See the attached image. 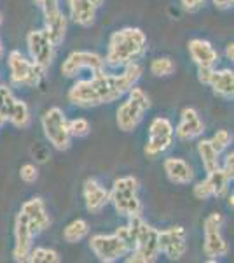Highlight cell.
Masks as SVG:
<instances>
[{
  "mask_svg": "<svg viewBox=\"0 0 234 263\" xmlns=\"http://www.w3.org/2000/svg\"><path fill=\"white\" fill-rule=\"evenodd\" d=\"M157 244H159V253H163L168 260H180L187 251L185 228L175 224V227L164 228V230H157Z\"/></svg>",
  "mask_w": 234,
  "mask_h": 263,
  "instance_id": "7c38bea8",
  "label": "cell"
},
{
  "mask_svg": "<svg viewBox=\"0 0 234 263\" xmlns=\"http://www.w3.org/2000/svg\"><path fill=\"white\" fill-rule=\"evenodd\" d=\"M205 132V123H203L199 112L194 107H184L180 112V121H178L175 135L180 141H194L199 139Z\"/></svg>",
  "mask_w": 234,
  "mask_h": 263,
  "instance_id": "e0dca14e",
  "label": "cell"
},
{
  "mask_svg": "<svg viewBox=\"0 0 234 263\" xmlns=\"http://www.w3.org/2000/svg\"><path fill=\"white\" fill-rule=\"evenodd\" d=\"M142 65L138 62L122 67L121 74H107L103 70L93 72L89 79H80L69 90V102L77 107H98L112 104L126 95L142 78Z\"/></svg>",
  "mask_w": 234,
  "mask_h": 263,
  "instance_id": "6da1fadb",
  "label": "cell"
},
{
  "mask_svg": "<svg viewBox=\"0 0 234 263\" xmlns=\"http://www.w3.org/2000/svg\"><path fill=\"white\" fill-rule=\"evenodd\" d=\"M37 6L42 9V14H44V20L53 18L58 12H61L59 9V0H33Z\"/></svg>",
  "mask_w": 234,
  "mask_h": 263,
  "instance_id": "4dcf8cb0",
  "label": "cell"
},
{
  "mask_svg": "<svg viewBox=\"0 0 234 263\" xmlns=\"http://www.w3.org/2000/svg\"><path fill=\"white\" fill-rule=\"evenodd\" d=\"M42 132L44 137L54 149L67 151L72 144V135L69 132V120H67L63 109L59 107H49L48 111L42 114L40 118Z\"/></svg>",
  "mask_w": 234,
  "mask_h": 263,
  "instance_id": "52a82bcc",
  "label": "cell"
},
{
  "mask_svg": "<svg viewBox=\"0 0 234 263\" xmlns=\"http://www.w3.org/2000/svg\"><path fill=\"white\" fill-rule=\"evenodd\" d=\"M27 261L30 263H59L61 258H59L58 251L49 248H32L28 253Z\"/></svg>",
  "mask_w": 234,
  "mask_h": 263,
  "instance_id": "83f0119b",
  "label": "cell"
},
{
  "mask_svg": "<svg viewBox=\"0 0 234 263\" xmlns=\"http://www.w3.org/2000/svg\"><path fill=\"white\" fill-rule=\"evenodd\" d=\"M69 132L72 137H86L91 132V125L86 118H74V120H69Z\"/></svg>",
  "mask_w": 234,
  "mask_h": 263,
  "instance_id": "f546056e",
  "label": "cell"
},
{
  "mask_svg": "<svg viewBox=\"0 0 234 263\" xmlns=\"http://www.w3.org/2000/svg\"><path fill=\"white\" fill-rule=\"evenodd\" d=\"M4 125H6V121H4V120H2V118H0V128H2V126H4Z\"/></svg>",
  "mask_w": 234,
  "mask_h": 263,
  "instance_id": "b9f144b4",
  "label": "cell"
},
{
  "mask_svg": "<svg viewBox=\"0 0 234 263\" xmlns=\"http://www.w3.org/2000/svg\"><path fill=\"white\" fill-rule=\"evenodd\" d=\"M224 227V216L220 213L208 214L203 221V233H205V240H203V251L208 261H217L219 258L227 256L229 244L225 242L222 235Z\"/></svg>",
  "mask_w": 234,
  "mask_h": 263,
  "instance_id": "ba28073f",
  "label": "cell"
},
{
  "mask_svg": "<svg viewBox=\"0 0 234 263\" xmlns=\"http://www.w3.org/2000/svg\"><path fill=\"white\" fill-rule=\"evenodd\" d=\"M206 182L210 184V190H211V197L215 198H224L225 195L229 193V179L227 176H225V172L222 168H217V171L206 174Z\"/></svg>",
  "mask_w": 234,
  "mask_h": 263,
  "instance_id": "484cf974",
  "label": "cell"
},
{
  "mask_svg": "<svg viewBox=\"0 0 234 263\" xmlns=\"http://www.w3.org/2000/svg\"><path fill=\"white\" fill-rule=\"evenodd\" d=\"M27 46L30 53V60L48 70L54 60V49L56 46L51 42L48 33L44 30H32L27 35Z\"/></svg>",
  "mask_w": 234,
  "mask_h": 263,
  "instance_id": "5bb4252c",
  "label": "cell"
},
{
  "mask_svg": "<svg viewBox=\"0 0 234 263\" xmlns=\"http://www.w3.org/2000/svg\"><path fill=\"white\" fill-rule=\"evenodd\" d=\"M19 214L23 216V219L27 221L30 230L33 232L35 237L44 230H48L51 224V218L48 214V209H46V203L40 197H33L25 202L19 209Z\"/></svg>",
  "mask_w": 234,
  "mask_h": 263,
  "instance_id": "9a60e30c",
  "label": "cell"
},
{
  "mask_svg": "<svg viewBox=\"0 0 234 263\" xmlns=\"http://www.w3.org/2000/svg\"><path fill=\"white\" fill-rule=\"evenodd\" d=\"M166 177L173 182V184H190L194 181V171L184 158H177V156H169L163 163Z\"/></svg>",
  "mask_w": 234,
  "mask_h": 263,
  "instance_id": "ffe728a7",
  "label": "cell"
},
{
  "mask_svg": "<svg viewBox=\"0 0 234 263\" xmlns=\"http://www.w3.org/2000/svg\"><path fill=\"white\" fill-rule=\"evenodd\" d=\"M103 67L105 60L98 53H93V51H74L63 60L61 74L65 78H75L82 70H89L93 74V72L103 70Z\"/></svg>",
  "mask_w": 234,
  "mask_h": 263,
  "instance_id": "4fadbf2b",
  "label": "cell"
},
{
  "mask_svg": "<svg viewBox=\"0 0 234 263\" xmlns=\"http://www.w3.org/2000/svg\"><path fill=\"white\" fill-rule=\"evenodd\" d=\"M88 2H91L93 6H95L96 9H98V7H101V6H103V2H105V0H88Z\"/></svg>",
  "mask_w": 234,
  "mask_h": 263,
  "instance_id": "f35d334b",
  "label": "cell"
},
{
  "mask_svg": "<svg viewBox=\"0 0 234 263\" xmlns=\"http://www.w3.org/2000/svg\"><path fill=\"white\" fill-rule=\"evenodd\" d=\"M210 142H211V146L215 147V151L222 155V153L227 149L229 146H231L232 135H231V132H229V130H217L214 134V137L210 139Z\"/></svg>",
  "mask_w": 234,
  "mask_h": 263,
  "instance_id": "f1b7e54d",
  "label": "cell"
},
{
  "mask_svg": "<svg viewBox=\"0 0 234 263\" xmlns=\"http://www.w3.org/2000/svg\"><path fill=\"white\" fill-rule=\"evenodd\" d=\"M89 235V223L86 219H74L63 228V240L69 244H77Z\"/></svg>",
  "mask_w": 234,
  "mask_h": 263,
  "instance_id": "d4e9b609",
  "label": "cell"
},
{
  "mask_svg": "<svg viewBox=\"0 0 234 263\" xmlns=\"http://www.w3.org/2000/svg\"><path fill=\"white\" fill-rule=\"evenodd\" d=\"M225 197H227V205H229V207H231V209H232V205H234V202H232V200H234L232 193H231V195H225Z\"/></svg>",
  "mask_w": 234,
  "mask_h": 263,
  "instance_id": "60d3db41",
  "label": "cell"
},
{
  "mask_svg": "<svg viewBox=\"0 0 234 263\" xmlns=\"http://www.w3.org/2000/svg\"><path fill=\"white\" fill-rule=\"evenodd\" d=\"M173 137H175L173 123L164 116H156L148 125V141L143 151L148 158H156L173 146Z\"/></svg>",
  "mask_w": 234,
  "mask_h": 263,
  "instance_id": "30bf717a",
  "label": "cell"
},
{
  "mask_svg": "<svg viewBox=\"0 0 234 263\" xmlns=\"http://www.w3.org/2000/svg\"><path fill=\"white\" fill-rule=\"evenodd\" d=\"M127 227L133 235V249L126 254L127 263H152L159 258V244H157V228L151 227L140 216L127 218Z\"/></svg>",
  "mask_w": 234,
  "mask_h": 263,
  "instance_id": "3957f363",
  "label": "cell"
},
{
  "mask_svg": "<svg viewBox=\"0 0 234 263\" xmlns=\"http://www.w3.org/2000/svg\"><path fill=\"white\" fill-rule=\"evenodd\" d=\"M178 2H180L182 7H184L185 11H189V12H196V11H199L203 6H205V0H178Z\"/></svg>",
  "mask_w": 234,
  "mask_h": 263,
  "instance_id": "e575fe53",
  "label": "cell"
},
{
  "mask_svg": "<svg viewBox=\"0 0 234 263\" xmlns=\"http://www.w3.org/2000/svg\"><path fill=\"white\" fill-rule=\"evenodd\" d=\"M69 14L74 23L91 27L96 20V7L88 0H69Z\"/></svg>",
  "mask_w": 234,
  "mask_h": 263,
  "instance_id": "7402d4cb",
  "label": "cell"
},
{
  "mask_svg": "<svg viewBox=\"0 0 234 263\" xmlns=\"http://www.w3.org/2000/svg\"><path fill=\"white\" fill-rule=\"evenodd\" d=\"M7 67H9V79L12 86L35 88L44 79L46 70L37 63L28 60L21 51L14 49L7 54Z\"/></svg>",
  "mask_w": 234,
  "mask_h": 263,
  "instance_id": "8992f818",
  "label": "cell"
},
{
  "mask_svg": "<svg viewBox=\"0 0 234 263\" xmlns=\"http://www.w3.org/2000/svg\"><path fill=\"white\" fill-rule=\"evenodd\" d=\"M0 25H2V14H0ZM4 57V44H2V37H0V58Z\"/></svg>",
  "mask_w": 234,
  "mask_h": 263,
  "instance_id": "ab89813d",
  "label": "cell"
},
{
  "mask_svg": "<svg viewBox=\"0 0 234 263\" xmlns=\"http://www.w3.org/2000/svg\"><path fill=\"white\" fill-rule=\"evenodd\" d=\"M211 4L217 7V9H231V7L234 6V0H211Z\"/></svg>",
  "mask_w": 234,
  "mask_h": 263,
  "instance_id": "8d00e7d4",
  "label": "cell"
},
{
  "mask_svg": "<svg viewBox=\"0 0 234 263\" xmlns=\"http://www.w3.org/2000/svg\"><path fill=\"white\" fill-rule=\"evenodd\" d=\"M225 58H227V60H234V44L232 42H229L227 46H225Z\"/></svg>",
  "mask_w": 234,
  "mask_h": 263,
  "instance_id": "74e56055",
  "label": "cell"
},
{
  "mask_svg": "<svg viewBox=\"0 0 234 263\" xmlns=\"http://www.w3.org/2000/svg\"><path fill=\"white\" fill-rule=\"evenodd\" d=\"M151 107V99L142 88L135 84L130 91H127V99L119 105L116 112V121L119 130L122 132H133L142 123L143 114Z\"/></svg>",
  "mask_w": 234,
  "mask_h": 263,
  "instance_id": "5b68a950",
  "label": "cell"
},
{
  "mask_svg": "<svg viewBox=\"0 0 234 263\" xmlns=\"http://www.w3.org/2000/svg\"><path fill=\"white\" fill-rule=\"evenodd\" d=\"M148 69H151V74L156 76V78H168L175 72L177 65L169 57H157L151 62Z\"/></svg>",
  "mask_w": 234,
  "mask_h": 263,
  "instance_id": "4316f807",
  "label": "cell"
},
{
  "mask_svg": "<svg viewBox=\"0 0 234 263\" xmlns=\"http://www.w3.org/2000/svg\"><path fill=\"white\" fill-rule=\"evenodd\" d=\"M89 249L93 251V254L98 258L100 261L103 263H114L121 258H124L130 249L124 244V240L117 235L116 232L114 233H96L89 239Z\"/></svg>",
  "mask_w": 234,
  "mask_h": 263,
  "instance_id": "8fae6325",
  "label": "cell"
},
{
  "mask_svg": "<svg viewBox=\"0 0 234 263\" xmlns=\"http://www.w3.org/2000/svg\"><path fill=\"white\" fill-rule=\"evenodd\" d=\"M214 69H215V67H198V79H199V83L206 84V86H208Z\"/></svg>",
  "mask_w": 234,
  "mask_h": 263,
  "instance_id": "d590c367",
  "label": "cell"
},
{
  "mask_svg": "<svg viewBox=\"0 0 234 263\" xmlns=\"http://www.w3.org/2000/svg\"><path fill=\"white\" fill-rule=\"evenodd\" d=\"M189 49L190 60H193L198 67H215L220 62V54L211 42H208L205 39H193L187 44Z\"/></svg>",
  "mask_w": 234,
  "mask_h": 263,
  "instance_id": "d6986e66",
  "label": "cell"
},
{
  "mask_svg": "<svg viewBox=\"0 0 234 263\" xmlns=\"http://www.w3.org/2000/svg\"><path fill=\"white\" fill-rule=\"evenodd\" d=\"M82 198L88 213L100 214L110 203V190L105 188L101 182H98L95 177H89V179L84 181Z\"/></svg>",
  "mask_w": 234,
  "mask_h": 263,
  "instance_id": "2e32d148",
  "label": "cell"
},
{
  "mask_svg": "<svg viewBox=\"0 0 234 263\" xmlns=\"http://www.w3.org/2000/svg\"><path fill=\"white\" fill-rule=\"evenodd\" d=\"M193 193L198 200H208V198H211V190H210V184L206 182V179L196 182V186L193 188Z\"/></svg>",
  "mask_w": 234,
  "mask_h": 263,
  "instance_id": "d6a6232c",
  "label": "cell"
},
{
  "mask_svg": "<svg viewBox=\"0 0 234 263\" xmlns=\"http://www.w3.org/2000/svg\"><path fill=\"white\" fill-rule=\"evenodd\" d=\"M138 190L140 181L135 176H124L114 181L112 190H110V203L119 216L133 218V216L142 214L143 205L138 197Z\"/></svg>",
  "mask_w": 234,
  "mask_h": 263,
  "instance_id": "277c9868",
  "label": "cell"
},
{
  "mask_svg": "<svg viewBox=\"0 0 234 263\" xmlns=\"http://www.w3.org/2000/svg\"><path fill=\"white\" fill-rule=\"evenodd\" d=\"M198 155L206 174L214 172L220 167V153L215 151L210 139H201V141L198 142Z\"/></svg>",
  "mask_w": 234,
  "mask_h": 263,
  "instance_id": "603a6c76",
  "label": "cell"
},
{
  "mask_svg": "<svg viewBox=\"0 0 234 263\" xmlns=\"http://www.w3.org/2000/svg\"><path fill=\"white\" fill-rule=\"evenodd\" d=\"M220 168L225 172V176L229 177V179H234V153H227L225 155V158H224V163L220 165Z\"/></svg>",
  "mask_w": 234,
  "mask_h": 263,
  "instance_id": "836d02e7",
  "label": "cell"
},
{
  "mask_svg": "<svg viewBox=\"0 0 234 263\" xmlns=\"http://www.w3.org/2000/svg\"><path fill=\"white\" fill-rule=\"evenodd\" d=\"M147 53V35L143 30L135 27H126L114 32L109 39L105 65L124 67L127 63L138 62Z\"/></svg>",
  "mask_w": 234,
  "mask_h": 263,
  "instance_id": "7a4b0ae2",
  "label": "cell"
},
{
  "mask_svg": "<svg viewBox=\"0 0 234 263\" xmlns=\"http://www.w3.org/2000/svg\"><path fill=\"white\" fill-rule=\"evenodd\" d=\"M0 118L16 128H28L32 121L28 105L23 100L16 99L11 88L2 83H0Z\"/></svg>",
  "mask_w": 234,
  "mask_h": 263,
  "instance_id": "9c48e42d",
  "label": "cell"
},
{
  "mask_svg": "<svg viewBox=\"0 0 234 263\" xmlns=\"http://www.w3.org/2000/svg\"><path fill=\"white\" fill-rule=\"evenodd\" d=\"M19 177H21V181H23V182H27V184H32V182H35L37 179H39V168H37L33 163L21 165Z\"/></svg>",
  "mask_w": 234,
  "mask_h": 263,
  "instance_id": "1f68e13d",
  "label": "cell"
},
{
  "mask_svg": "<svg viewBox=\"0 0 234 263\" xmlns=\"http://www.w3.org/2000/svg\"><path fill=\"white\" fill-rule=\"evenodd\" d=\"M33 232L30 230L23 216L18 213L14 219V248H12V258L16 261H27L30 249L33 248Z\"/></svg>",
  "mask_w": 234,
  "mask_h": 263,
  "instance_id": "ac0fdd59",
  "label": "cell"
},
{
  "mask_svg": "<svg viewBox=\"0 0 234 263\" xmlns=\"http://www.w3.org/2000/svg\"><path fill=\"white\" fill-rule=\"evenodd\" d=\"M44 32L48 33V37L51 39L54 46L61 44L63 39H65V33H67V16L63 14V12H58L56 16H53V18H48L44 20Z\"/></svg>",
  "mask_w": 234,
  "mask_h": 263,
  "instance_id": "cb8c5ba5",
  "label": "cell"
},
{
  "mask_svg": "<svg viewBox=\"0 0 234 263\" xmlns=\"http://www.w3.org/2000/svg\"><path fill=\"white\" fill-rule=\"evenodd\" d=\"M208 86L217 97L224 100H232L234 97V72L231 69H214Z\"/></svg>",
  "mask_w": 234,
  "mask_h": 263,
  "instance_id": "44dd1931",
  "label": "cell"
}]
</instances>
